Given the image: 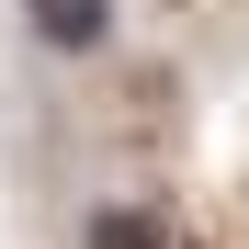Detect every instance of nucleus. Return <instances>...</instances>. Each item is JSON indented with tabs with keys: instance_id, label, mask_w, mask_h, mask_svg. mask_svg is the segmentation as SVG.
<instances>
[{
	"instance_id": "1",
	"label": "nucleus",
	"mask_w": 249,
	"mask_h": 249,
	"mask_svg": "<svg viewBox=\"0 0 249 249\" xmlns=\"http://www.w3.org/2000/svg\"><path fill=\"white\" fill-rule=\"evenodd\" d=\"M23 23H34L46 57H102L113 46V0H23Z\"/></svg>"
},
{
	"instance_id": "2",
	"label": "nucleus",
	"mask_w": 249,
	"mask_h": 249,
	"mask_svg": "<svg viewBox=\"0 0 249 249\" xmlns=\"http://www.w3.org/2000/svg\"><path fill=\"white\" fill-rule=\"evenodd\" d=\"M79 238H91V249H170V227H159V215H136V204H102Z\"/></svg>"
}]
</instances>
